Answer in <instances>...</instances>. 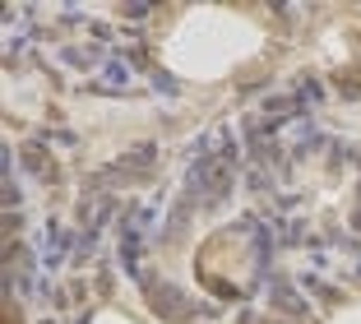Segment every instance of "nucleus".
Returning a JSON list of instances; mask_svg holds the SVG:
<instances>
[{"instance_id": "nucleus-6", "label": "nucleus", "mask_w": 361, "mask_h": 324, "mask_svg": "<svg viewBox=\"0 0 361 324\" xmlns=\"http://www.w3.org/2000/svg\"><path fill=\"white\" fill-rule=\"evenodd\" d=\"M274 301L283 306V311H292V315H310L306 296H297V292H292V282H283V278H274Z\"/></svg>"}, {"instance_id": "nucleus-10", "label": "nucleus", "mask_w": 361, "mask_h": 324, "mask_svg": "<svg viewBox=\"0 0 361 324\" xmlns=\"http://www.w3.org/2000/svg\"><path fill=\"white\" fill-rule=\"evenodd\" d=\"M153 88H158V93H167V97H171V93H176V88H180V84H176V79H171V74H162V70H153Z\"/></svg>"}, {"instance_id": "nucleus-12", "label": "nucleus", "mask_w": 361, "mask_h": 324, "mask_svg": "<svg viewBox=\"0 0 361 324\" xmlns=\"http://www.w3.org/2000/svg\"><path fill=\"white\" fill-rule=\"evenodd\" d=\"M61 19H65V23H84L88 14H84V5H65V10H61Z\"/></svg>"}, {"instance_id": "nucleus-14", "label": "nucleus", "mask_w": 361, "mask_h": 324, "mask_svg": "<svg viewBox=\"0 0 361 324\" xmlns=\"http://www.w3.org/2000/svg\"><path fill=\"white\" fill-rule=\"evenodd\" d=\"M42 324H56V320H51V315H47V320H42Z\"/></svg>"}, {"instance_id": "nucleus-3", "label": "nucleus", "mask_w": 361, "mask_h": 324, "mask_svg": "<svg viewBox=\"0 0 361 324\" xmlns=\"http://www.w3.org/2000/svg\"><path fill=\"white\" fill-rule=\"evenodd\" d=\"M153 162H158V144H135L130 153H121L111 167H106V176H130V172H149Z\"/></svg>"}, {"instance_id": "nucleus-9", "label": "nucleus", "mask_w": 361, "mask_h": 324, "mask_svg": "<svg viewBox=\"0 0 361 324\" xmlns=\"http://www.w3.org/2000/svg\"><path fill=\"white\" fill-rule=\"evenodd\" d=\"M301 287H306V292H315L319 301H334V287L319 278V273H301Z\"/></svg>"}, {"instance_id": "nucleus-7", "label": "nucleus", "mask_w": 361, "mask_h": 324, "mask_svg": "<svg viewBox=\"0 0 361 324\" xmlns=\"http://www.w3.org/2000/svg\"><path fill=\"white\" fill-rule=\"evenodd\" d=\"M319 144H324V135H319L315 126H301V130H297V144H292V157H310V153H319Z\"/></svg>"}, {"instance_id": "nucleus-2", "label": "nucleus", "mask_w": 361, "mask_h": 324, "mask_svg": "<svg viewBox=\"0 0 361 324\" xmlns=\"http://www.w3.org/2000/svg\"><path fill=\"white\" fill-rule=\"evenodd\" d=\"M121 88H130V61L111 56V61H102V74L88 79V93H121Z\"/></svg>"}, {"instance_id": "nucleus-13", "label": "nucleus", "mask_w": 361, "mask_h": 324, "mask_svg": "<svg viewBox=\"0 0 361 324\" xmlns=\"http://www.w3.org/2000/svg\"><path fill=\"white\" fill-rule=\"evenodd\" d=\"M75 324H88V311H84V315H75Z\"/></svg>"}, {"instance_id": "nucleus-11", "label": "nucleus", "mask_w": 361, "mask_h": 324, "mask_svg": "<svg viewBox=\"0 0 361 324\" xmlns=\"http://www.w3.org/2000/svg\"><path fill=\"white\" fill-rule=\"evenodd\" d=\"M149 10H153V5H139V0H130L121 14H126V19H149Z\"/></svg>"}, {"instance_id": "nucleus-1", "label": "nucleus", "mask_w": 361, "mask_h": 324, "mask_svg": "<svg viewBox=\"0 0 361 324\" xmlns=\"http://www.w3.org/2000/svg\"><path fill=\"white\" fill-rule=\"evenodd\" d=\"M149 306L162 315V320H180V315H195L200 306H190V296L180 292V287H171V282H158L149 292Z\"/></svg>"}, {"instance_id": "nucleus-5", "label": "nucleus", "mask_w": 361, "mask_h": 324, "mask_svg": "<svg viewBox=\"0 0 361 324\" xmlns=\"http://www.w3.org/2000/svg\"><path fill=\"white\" fill-rule=\"evenodd\" d=\"M292 97H297L301 112H310V107H319V97H324V88H319V79H310V74H301L297 84H292Z\"/></svg>"}, {"instance_id": "nucleus-4", "label": "nucleus", "mask_w": 361, "mask_h": 324, "mask_svg": "<svg viewBox=\"0 0 361 324\" xmlns=\"http://www.w3.org/2000/svg\"><path fill=\"white\" fill-rule=\"evenodd\" d=\"M19 162H23V172H28V176L47 181V186L56 181V167H51V157H47V148H42V144H23Z\"/></svg>"}, {"instance_id": "nucleus-8", "label": "nucleus", "mask_w": 361, "mask_h": 324, "mask_svg": "<svg viewBox=\"0 0 361 324\" xmlns=\"http://www.w3.org/2000/svg\"><path fill=\"white\" fill-rule=\"evenodd\" d=\"M61 61H65V65H75V70H93V65L102 61V56H97L93 47H65Z\"/></svg>"}]
</instances>
